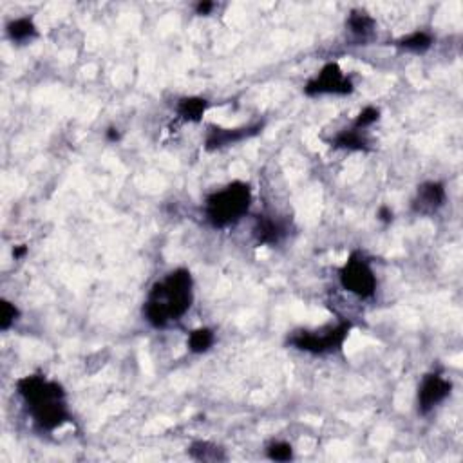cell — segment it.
I'll use <instances>...</instances> for the list:
<instances>
[{"label": "cell", "mask_w": 463, "mask_h": 463, "mask_svg": "<svg viewBox=\"0 0 463 463\" xmlns=\"http://www.w3.org/2000/svg\"><path fill=\"white\" fill-rule=\"evenodd\" d=\"M340 285L360 299H369L376 291V277L362 254L355 251L340 270Z\"/></svg>", "instance_id": "cell-4"}, {"label": "cell", "mask_w": 463, "mask_h": 463, "mask_svg": "<svg viewBox=\"0 0 463 463\" xmlns=\"http://www.w3.org/2000/svg\"><path fill=\"white\" fill-rule=\"evenodd\" d=\"M107 140H109V141H118V140H120V132H118V129H109V130H107Z\"/></svg>", "instance_id": "cell-24"}, {"label": "cell", "mask_w": 463, "mask_h": 463, "mask_svg": "<svg viewBox=\"0 0 463 463\" xmlns=\"http://www.w3.org/2000/svg\"><path fill=\"white\" fill-rule=\"evenodd\" d=\"M192 306V275L185 268L172 271L152 286L143 313L154 328L183 317Z\"/></svg>", "instance_id": "cell-1"}, {"label": "cell", "mask_w": 463, "mask_h": 463, "mask_svg": "<svg viewBox=\"0 0 463 463\" xmlns=\"http://www.w3.org/2000/svg\"><path fill=\"white\" fill-rule=\"evenodd\" d=\"M282 234H285V230H282L279 223H275L270 217H257L254 236H256L259 245H275V243L280 241Z\"/></svg>", "instance_id": "cell-10"}, {"label": "cell", "mask_w": 463, "mask_h": 463, "mask_svg": "<svg viewBox=\"0 0 463 463\" xmlns=\"http://www.w3.org/2000/svg\"><path fill=\"white\" fill-rule=\"evenodd\" d=\"M17 391L24 398L29 411L37 409L40 405L51 404V402L63 400V396H65L60 384L48 380V378H43L40 375L22 376L17 382Z\"/></svg>", "instance_id": "cell-5"}, {"label": "cell", "mask_w": 463, "mask_h": 463, "mask_svg": "<svg viewBox=\"0 0 463 463\" xmlns=\"http://www.w3.org/2000/svg\"><path fill=\"white\" fill-rule=\"evenodd\" d=\"M333 147L335 149H346V150H366L367 141L364 140V136L360 134V130L351 127V129H346L342 132H338L335 138H333Z\"/></svg>", "instance_id": "cell-11"}, {"label": "cell", "mask_w": 463, "mask_h": 463, "mask_svg": "<svg viewBox=\"0 0 463 463\" xmlns=\"http://www.w3.org/2000/svg\"><path fill=\"white\" fill-rule=\"evenodd\" d=\"M351 324L342 322L335 328H326L320 331H300L289 338V344L300 351L313 353V355H324V353L340 349L344 340L349 335Z\"/></svg>", "instance_id": "cell-3"}, {"label": "cell", "mask_w": 463, "mask_h": 463, "mask_svg": "<svg viewBox=\"0 0 463 463\" xmlns=\"http://www.w3.org/2000/svg\"><path fill=\"white\" fill-rule=\"evenodd\" d=\"M19 315H20L19 308H17L13 302H10V300H2V302H0V329H2V331L10 329L11 326L17 322Z\"/></svg>", "instance_id": "cell-18"}, {"label": "cell", "mask_w": 463, "mask_h": 463, "mask_svg": "<svg viewBox=\"0 0 463 463\" xmlns=\"http://www.w3.org/2000/svg\"><path fill=\"white\" fill-rule=\"evenodd\" d=\"M347 25L351 29V33L358 39H366L367 34L373 33L375 29V19L369 17L366 11H353L347 19Z\"/></svg>", "instance_id": "cell-14"}, {"label": "cell", "mask_w": 463, "mask_h": 463, "mask_svg": "<svg viewBox=\"0 0 463 463\" xmlns=\"http://www.w3.org/2000/svg\"><path fill=\"white\" fill-rule=\"evenodd\" d=\"M378 118H380V111H378L376 107H366V109L357 116V120H355L353 127L358 130L366 129V127L373 125Z\"/></svg>", "instance_id": "cell-20"}, {"label": "cell", "mask_w": 463, "mask_h": 463, "mask_svg": "<svg viewBox=\"0 0 463 463\" xmlns=\"http://www.w3.org/2000/svg\"><path fill=\"white\" fill-rule=\"evenodd\" d=\"M214 342H216V335H214L212 329H194L188 337V349L192 353H205L214 346Z\"/></svg>", "instance_id": "cell-16"}, {"label": "cell", "mask_w": 463, "mask_h": 463, "mask_svg": "<svg viewBox=\"0 0 463 463\" xmlns=\"http://www.w3.org/2000/svg\"><path fill=\"white\" fill-rule=\"evenodd\" d=\"M396 43H398V48L411 51V53H425L431 48L433 39H431V34L424 33V31H416V33H411L400 39Z\"/></svg>", "instance_id": "cell-15"}, {"label": "cell", "mask_w": 463, "mask_h": 463, "mask_svg": "<svg viewBox=\"0 0 463 463\" xmlns=\"http://www.w3.org/2000/svg\"><path fill=\"white\" fill-rule=\"evenodd\" d=\"M378 219H380L382 223L389 225V223L393 221V210H391L389 207H380V210H378Z\"/></svg>", "instance_id": "cell-21"}, {"label": "cell", "mask_w": 463, "mask_h": 463, "mask_svg": "<svg viewBox=\"0 0 463 463\" xmlns=\"http://www.w3.org/2000/svg\"><path fill=\"white\" fill-rule=\"evenodd\" d=\"M451 382L445 380L444 376L438 373L427 375L422 382L418 389V411L422 415H427L436 407L438 404L451 395Z\"/></svg>", "instance_id": "cell-7"}, {"label": "cell", "mask_w": 463, "mask_h": 463, "mask_svg": "<svg viewBox=\"0 0 463 463\" xmlns=\"http://www.w3.org/2000/svg\"><path fill=\"white\" fill-rule=\"evenodd\" d=\"M260 129H263V125L241 127V129H212L205 145H207L208 150L221 149V147L239 143V141L246 140V138L256 136Z\"/></svg>", "instance_id": "cell-9"}, {"label": "cell", "mask_w": 463, "mask_h": 463, "mask_svg": "<svg viewBox=\"0 0 463 463\" xmlns=\"http://www.w3.org/2000/svg\"><path fill=\"white\" fill-rule=\"evenodd\" d=\"M37 34H39L37 25H34L33 20L28 19V17L17 19L8 24V37H10L13 42H20V43L28 42V40L34 39Z\"/></svg>", "instance_id": "cell-12"}, {"label": "cell", "mask_w": 463, "mask_h": 463, "mask_svg": "<svg viewBox=\"0 0 463 463\" xmlns=\"http://www.w3.org/2000/svg\"><path fill=\"white\" fill-rule=\"evenodd\" d=\"M268 458L274 460V462H289L294 458L291 445L286 444V442H275L268 447Z\"/></svg>", "instance_id": "cell-19"}, {"label": "cell", "mask_w": 463, "mask_h": 463, "mask_svg": "<svg viewBox=\"0 0 463 463\" xmlns=\"http://www.w3.org/2000/svg\"><path fill=\"white\" fill-rule=\"evenodd\" d=\"M445 203V188L442 183H425L418 187L416 198L413 201V210L416 214H424V216H431V214L438 212L440 208L444 207Z\"/></svg>", "instance_id": "cell-8"}, {"label": "cell", "mask_w": 463, "mask_h": 463, "mask_svg": "<svg viewBox=\"0 0 463 463\" xmlns=\"http://www.w3.org/2000/svg\"><path fill=\"white\" fill-rule=\"evenodd\" d=\"M190 456L199 462H216V460H225V454H221V449L216 447L207 442H198L190 447Z\"/></svg>", "instance_id": "cell-17"}, {"label": "cell", "mask_w": 463, "mask_h": 463, "mask_svg": "<svg viewBox=\"0 0 463 463\" xmlns=\"http://www.w3.org/2000/svg\"><path fill=\"white\" fill-rule=\"evenodd\" d=\"M212 10H214V2H199V4L196 6L198 14H208Z\"/></svg>", "instance_id": "cell-22"}, {"label": "cell", "mask_w": 463, "mask_h": 463, "mask_svg": "<svg viewBox=\"0 0 463 463\" xmlns=\"http://www.w3.org/2000/svg\"><path fill=\"white\" fill-rule=\"evenodd\" d=\"M28 254V246L20 245V246H14L13 248V257L14 259H22V257Z\"/></svg>", "instance_id": "cell-23"}, {"label": "cell", "mask_w": 463, "mask_h": 463, "mask_svg": "<svg viewBox=\"0 0 463 463\" xmlns=\"http://www.w3.org/2000/svg\"><path fill=\"white\" fill-rule=\"evenodd\" d=\"M304 92L308 96H318V94H340V96H346V94L353 92V83L344 74L340 65L331 62L326 63L317 76L306 83Z\"/></svg>", "instance_id": "cell-6"}, {"label": "cell", "mask_w": 463, "mask_h": 463, "mask_svg": "<svg viewBox=\"0 0 463 463\" xmlns=\"http://www.w3.org/2000/svg\"><path fill=\"white\" fill-rule=\"evenodd\" d=\"M251 205V190L243 181L228 185L207 199V217L212 227L225 228L237 223Z\"/></svg>", "instance_id": "cell-2"}, {"label": "cell", "mask_w": 463, "mask_h": 463, "mask_svg": "<svg viewBox=\"0 0 463 463\" xmlns=\"http://www.w3.org/2000/svg\"><path fill=\"white\" fill-rule=\"evenodd\" d=\"M208 107V101L205 98H183L178 103V114L187 121H199Z\"/></svg>", "instance_id": "cell-13"}]
</instances>
